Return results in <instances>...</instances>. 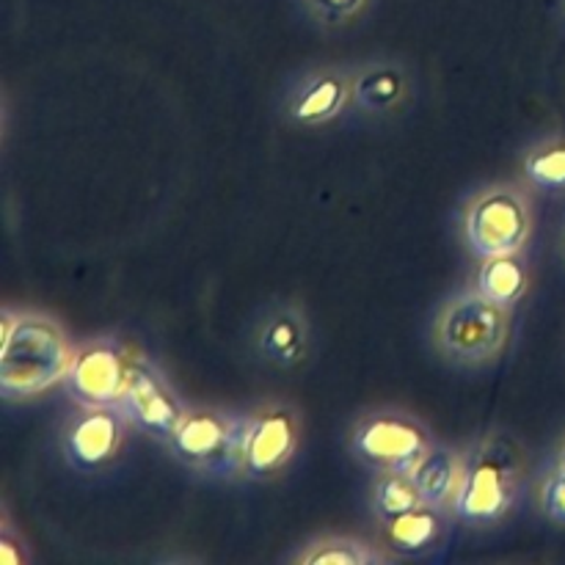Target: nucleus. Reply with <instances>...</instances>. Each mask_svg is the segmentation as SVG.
Segmentation results:
<instances>
[{
	"label": "nucleus",
	"mask_w": 565,
	"mask_h": 565,
	"mask_svg": "<svg viewBox=\"0 0 565 565\" xmlns=\"http://www.w3.org/2000/svg\"><path fill=\"white\" fill-rule=\"evenodd\" d=\"M511 329L513 309L489 301L475 285H463L436 307L428 340L436 356L450 367L480 370L502 356Z\"/></svg>",
	"instance_id": "3"
},
{
	"label": "nucleus",
	"mask_w": 565,
	"mask_h": 565,
	"mask_svg": "<svg viewBox=\"0 0 565 565\" xmlns=\"http://www.w3.org/2000/svg\"><path fill=\"white\" fill-rule=\"evenodd\" d=\"M246 412L218 406H188L166 452L210 483H241V445Z\"/></svg>",
	"instance_id": "6"
},
{
	"label": "nucleus",
	"mask_w": 565,
	"mask_h": 565,
	"mask_svg": "<svg viewBox=\"0 0 565 565\" xmlns=\"http://www.w3.org/2000/svg\"><path fill=\"white\" fill-rule=\"evenodd\" d=\"M31 561V546H28L25 535L17 527L14 519H11L9 502H3V505H0V563L28 565Z\"/></svg>",
	"instance_id": "22"
},
{
	"label": "nucleus",
	"mask_w": 565,
	"mask_h": 565,
	"mask_svg": "<svg viewBox=\"0 0 565 565\" xmlns=\"http://www.w3.org/2000/svg\"><path fill=\"white\" fill-rule=\"evenodd\" d=\"M274 108L281 125L301 132L331 130L340 121L351 119V64L318 61L298 66L281 81Z\"/></svg>",
	"instance_id": "7"
},
{
	"label": "nucleus",
	"mask_w": 565,
	"mask_h": 565,
	"mask_svg": "<svg viewBox=\"0 0 565 565\" xmlns=\"http://www.w3.org/2000/svg\"><path fill=\"white\" fill-rule=\"evenodd\" d=\"M248 348L254 359L276 373H296L312 359L315 326L307 307L292 298H274L252 318Z\"/></svg>",
	"instance_id": "11"
},
{
	"label": "nucleus",
	"mask_w": 565,
	"mask_h": 565,
	"mask_svg": "<svg viewBox=\"0 0 565 565\" xmlns=\"http://www.w3.org/2000/svg\"><path fill=\"white\" fill-rule=\"evenodd\" d=\"M303 414L290 401H259L246 412L241 483L268 486L285 478L301 456Z\"/></svg>",
	"instance_id": "8"
},
{
	"label": "nucleus",
	"mask_w": 565,
	"mask_h": 565,
	"mask_svg": "<svg viewBox=\"0 0 565 565\" xmlns=\"http://www.w3.org/2000/svg\"><path fill=\"white\" fill-rule=\"evenodd\" d=\"M0 397L25 403L64 384L75 356V342L58 318L39 309H0Z\"/></svg>",
	"instance_id": "2"
},
{
	"label": "nucleus",
	"mask_w": 565,
	"mask_h": 565,
	"mask_svg": "<svg viewBox=\"0 0 565 565\" xmlns=\"http://www.w3.org/2000/svg\"><path fill=\"white\" fill-rule=\"evenodd\" d=\"M353 116L356 119L397 121L417 103V77L408 61L392 53H375L351 64Z\"/></svg>",
	"instance_id": "12"
},
{
	"label": "nucleus",
	"mask_w": 565,
	"mask_h": 565,
	"mask_svg": "<svg viewBox=\"0 0 565 565\" xmlns=\"http://www.w3.org/2000/svg\"><path fill=\"white\" fill-rule=\"evenodd\" d=\"M522 180L546 196H565V132L530 141L522 152Z\"/></svg>",
	"instance_id": "18"
},
{
	"label": "nucleus",
	"mask_w": 565,
	"mask_h": 565,
	"mask_svg": "<svg viewBox=\"0 0 565 565\" xmlns=\"http://www.w3.org/2000/svg\"><path fill=\"white\" fill-rule=\"evenodd\" d=\"M419 505H425V500L419 494L417 483L412 480V475L379 472L370 480L367 511L375 527H384V524L406 516L408 511H414Z\"/></svg>",
	"instance_id": "19"
},
{
	"label": "nucleus",
	"mask_w": 565,
	"mask_h": 565,
	"mask_svg": "<svg viewBox=\"0 0 565 565\" xmlns=\"http://www.w3.org/2000/svg\"><path fill=\"white\" fill-rule=\"evenodd\" d=\"M561 257H563V263H565V224H563V232H561Z\"/></svg>",
	"instance_id": "24"
},
{
	"label": "nucleus",
	"mask_w": 565,
	"mask_h": 565,
	"mask_svg": "<svg viewBox=\"0 0 565 565\" xmlns=\"http://www.w3.org/2000/svg\"><path fill=\"white\" fill-rule=\"evenodd\" d=\"M458 241L472 259L524 252L533 241V199L516 182H486L461 202L456 215Z\"/></svg>",
	"instance_id": "4"
},
{
	"label": "nucleus",
	"mask_w": 565,
	"mask_h": 565,
	"mask_svg": "<svg viewBox=\"0 0 565 565\" xmlns=\"http://www.w3.org/2000/svg\"><path fill=\"white\" fill-rule=\"evenodd\" d=\"M452 524H456V516L450 511L425 502L408 511L406 516L379 527V533L395 557H430L447 544Z\"/></svg>",
	"instance_id": "14"
},
{
	"label": "nucleus",
	"mask_w": 565,
	"mask_h": 565,
	"mask_svg": "<svg viewBox=\"0 0 565 565\" xmlns=\"http://www.w3.org/2000/svg\"><path fill=\"white\" fill-rule=\"evenodd\" d=\"M136 428L119 406H75L58 423V450L77 475H103L125 456Z\"/></svg>",
	"instance_id": "9"
},
{
	"label": "nucleus",
	"mask_w": 565,
	"mask_h": 565,
	"mask_svg": "<svg viewBox=\"0 0 565 565\" xmlns=\"http://www.w3.org/2000/svg\"><path fill=\"white\" fill-rule=\"evenodd\" d=\"M379 0H298L303 20L320 33H345L373 14Z\"/></svg>",
	"instance_id": "20"
},
{
	"label": "nucleus",
	"mask_w": 565,
	"mask_h": 565,
	"mask_svg": "<svg viewBox=\"0 0 565 565\" xmlns=\"http://www.w3.org/2000/svg\"><path fill=\"white\" fill-rule=\"evenodd\" d=\"M296 565H386L395 561L384 544L356 539V535L323 533L303 541L296 552L287 555Z\"/></svg>",
	"instance_id": "15"
},
{
	"label": "nucleus",
	"mask_w": 565,
	"mask_h": 565,
	"mask_svg": "<svg viewBox=\"0 0 565 565\" xmlns=\"http://www.w3.org/2000/svg\"><path fill=\"white\" fill-rule=\"evenodd\" d=\"M461 483H458L452 516L467 530L489 533L502 527L533 489L527 450L505 428H486L461 450Z\"/></svg>",
	"instance_id": "1"
},
{
	"label": "nucleus",
	"mask_w": 565,
	"mask_h": 565,
	"mask_svg": "<svg viewBox=\"0 0 565 565\" xmlns=\"http://www.w3.org/2000/svg\"><path fill=\"white\" fill-rule=\"evenodd\" d=\"M130 364L132 348L119 337H88L77 342L61 390L75 406H119L130 381Z\"/></svg>",
	"instance_id": "10"
},
{
	"label": "nucleus",
	"mask_w": 565,
	"mask_h": 565,
	"mask_svg": "<svg viewBox=\"0 0 565 565\" xmlns=\"http://www.w3.org/2000/svg\"><path fill=\"white\" fill-rule=\"evenodd\" d=\"M472 285L489 301L505 309H516L527 298L530 285H533V268H530V259L524 257V252L500 254V257L480 259Z\"/></svg>",
	"instance_id": "16"
},
{
	"label": "nucleus",
	"mask_w": 565,
	"mask_h": 565,
	"mask_svg": "<svg viewBox=\"0 0 565 565\" xmlns=\"http://www.w3.org/2000/svg\"><path fill=\"white\" fill-rule=\"evenodd\" d=\"M436 441L430 425L401 406L364 408L345 428V452L370 475H412Z\"/></svg>",
	"instance_id": "5"
},
{
	"label": "nucleus",
	"mask_w": 565,
	"mask_h": 565,
	"mask_svg": "<svg viewBox=\"0 0 565 565\" xmlns=\"http://www.w3.org/2000/svg\"><path fill=\"white\" fill-rule=\"evenodd\" d=\"M461 450L447 441H436L423 461L412 469V480L417 483L419 494L428 505L445 508L452 513V502H456L458 483H461Z\"/></svg>",
	"instance_id": "17"
},
{
	"label": "nucleus",
	"mask_w": 565,
	"mask_h": 565,
	"mask_svg": "<svg viewBox=\"0 0 565 565\" xmlns=\"http://www.w3.org/2000/svg\"><path fill=\"white\" fill-rule=\"evenodd\" d=\"M546 463H561V467H565V425L561 428V434L552 439L550 450H546Z\"/></svg>",
	"instance_id": "23"
},
{
	"label": "nucleus",
	"mask_w": 565,
	"mask_h": 565,
	"mask_svg": "<svg viewBox=\"0 0 565 565\" xmlns=\"http://www.w3.org/2000/svg\"><path fill=\"white\" fill-rule=\"evenodd\" d=\"M119 408L130 419L136 434H143L158 441V445H166L177 430V425H180V419L185 417L188 403L182 401V395L174 390L169 375L160 370L154 359H149L141 351H132L130 381H127V392L121 397Z\"/></svg>",
	"instance_id": "13"
},
{
	"label": "nucleus",
	"mask_w": 565,
	"mask_h": 565,
	"mask_svg": "<svg viewBox=\"0 0 565 565\" xmlns=\"http://www.w3.org/2000/svg\"><path fill=\"white\" fill-rule=\"evenodd\" d=\"M533 505L541 519L565 527V467L561 463H541L533 478Z\"/></svg>",
	"instance_id": "21"
}]
</instances>
